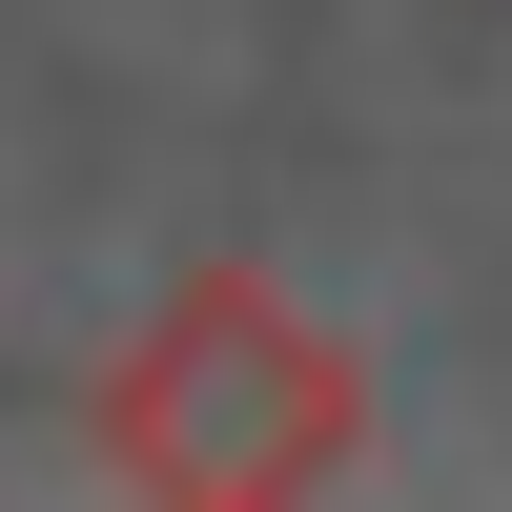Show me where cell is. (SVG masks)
<instances>
[{"mask_svg":"<svg viewBox=\"0 0 512 512\" xmlns=\"http://www.w3.org/2000/svg\"><path fill=\"white\" fill-rule=\"evenodd\" d=\"M82 451L144 492H328L369 451V369L328 308H287L267 267H185L144 328L103 349V410Z\"/></svg>","mask_w":512,"mask_h":512,"instance_id":"6da1fadb","label":"cell"}]
</instances>
